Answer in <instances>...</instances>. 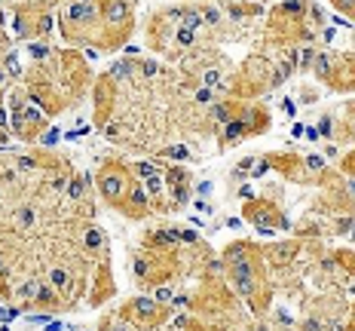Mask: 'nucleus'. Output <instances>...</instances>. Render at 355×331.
I'll return each mask as SVG.
<instances>
[{"label":"nucleus","instance_id":"obj_14","mask_svg":"<svg viewBox=\"0 0 355 331\" xmlns=\"http://www.w3.org/2000/svg\"><path fill=\"white\" fill-rule=\"evenodd\" d=\"M343 114H346V120H349V123H355V99H349L343 105Z\"/></svg>","mask_w":355,"mask_h":331},{"label":"nucleus","instance_id":"obj_1","mask_svg":"<svg viewBox=\"0 0 355 331\" xmlns=\"http://www.w3.org/2000/svg\"><path fill=\"white\" fill-rule=\"evenodd\" d=\"M98 16H101V28L95 49L114 53L129 40L132 28H135V6H132V0H98Z\"/></svg>","mask_w":355,"mask_h":331},{"label":"nucleus","instance_id":"obj_13","mask_svg":"<svg viewBox=\"0 0 355 331\" xmlns=\"http://www.w3.org/2000/svg\"><path fill=\"white\" fill-rule=\"evenodd\" d=\"M300 101H303V105L319 101V90H315V86H300Z\"/></svg>","mask_w":355,"mask_h":331},{"label":"nucleus","instance_id":"obj_11","mask_svg":"<svg viewBox=\"0 0 355 331\" xmlns=\"http://www.w3.org/2000/svg\"><path fill=\"white\" fill-rule=\"evenodd\" d=\"M319 132L331 142V135H334V114H322L319 117Z\"/></svg>","mask_w":355,"mask_h":331},{"label":"nucleus","instance_id":"obj_12","mask_svg":"<svg viewBox=\"0 0 355 331\" xmlns=\"http://www.w3.org/2000/svg\"><path fill=\"white\" fill-rule=\"evenodd\" d=\"M331 3H334L337 12H343V16L355 19V0H331Z\"/></svg>","mask_w":355,"mask_h":331},{"label":"nucleus","instance_id":"obj_6","mask_svg":"<svg viewBox=\"0 0 355 331\" xmlns=\"http://www.w3.org/2000/svg\"><path fill=\"white\" fill-rule=\"evenodd\" d=\"M92 99H95V129H105L116 114V99H120V83L110 74H101L92 83Z\"/></svg>","mask_w":355,"mask_h":331},{"label":"nucleus","instance_id":"obj_10","mask_svg":"<svg viewBox=\"0 0 355 331\" xmlns=\"http://www.w3.org/2000/svg\"><path fill=\"white\" fill-rule=\"evenodd\" d=\"M340 172H343V175H349V178H355V147H352V151H346L343 153V157H340Z\"/></svg>","mask_w":355,"mask_h":331},{"label":"nucleus","instance_id":"obj_4","mask_svg":"<svg viewBox=\"0 0 355 331\" xmlns=\"http://www.w3.org/2000/svg\"><path fill=\"white\" fill-rule=\"evenodd\" d=\"M242 218H245L251 227L263 230V233L288 230V218H285L282 205L272 200L270 194H263V196H251V200L242 205Z\"/></svg>","mask_w":355,"mask_h":331},{"label":"nucleus","instance_id":"obj_5","mask_svg":"<svg viewBox=\"0 0 355 331\" xmlns=\"http://www.w3.org/2000/svg\"><path fill=\"white\" fill-rule=\"evenodd\" d=\"M10 126L16 129V135L21 138V142H37V138H40V132L49 126V117L43 114L34 101H28L25 95H16V99H12Z\"/></svg>","mask_w":355,"mask_h":331},{"label":"nucleus","instance_id":"obj_2","mask_svg":"<svg viewBox=\"0 0 355 331\" xmlns=\"http://www.w3.org/2000/svg\"><path fill=\"white\" fill-rule=\"evenodd\" d=\"M138 181V175L132 172V166L125 163V160H116L110 157L105 163L98 166V172H95V187H98L101 200L105 205H110L114 212L125 209V203H129V194H132V184Z\"/></svg>","mask_w":355,"mask_h":331},{"label":"nucleus","instance_id":"obj_9","mask_svg":"<svg viewBox=\"0 0 355 331\" xmlns=\"http://www.w3.org/2000/svg\"><path fill=\"white\" fill-rule=\"evenodd\" d=\"M331 261H337V267L343 270V273L355 276V252H349V248H334Z\"/></svg>","mask_w":355,"mask_h":331},{"label":"nucleus","instance_id":"obj_15","mask_svg":"<svg viewBox=\"0 0 355 331\" xmlns=\"http://www.w3.org/2000/svg\"><path fill=\"white\" fill-rule=\"evenodd\" d=\"M352 291H355V289H352ZM349 313H352V316H349V322H346V325H343V328H340V331H355V307H352V310H349Z\"/></svg>","mask_w":355,"mask_h":331},{"label":"nucleus","instance_id":"obj_7","mask_svg":"<svg viewBox=\"0 0 355 331\" xmlns=\"http://www.w3.org/2000/svg\"><path fill=\"white\" fill-rule=\"evenodd\" d=\"M300 248V239H282L272 242V246H263V264L270 270H288L291 264H297Z\"/></svg>","mask_w":355,"mask_h":331},{"label":"nucleus","instance_id":"obj_3","mask_svg":"<svg viewBox=\"0 0 355 331\" xmlns=\"http://www.w3.org/2000/svg\"><path fill=\"white\" fill-rule=\"evenodd\" d=\"M120 316L138 331H153L172 319V310H168V304H162L157 298H132L120 307Z\"/></svg>","mask_w":355,"mask_h":331},{"label":"nucleus","instance_id":"obj_8","mask_svg":"<svg viewBox=\"0 0 355 331\" xmlns=\"http://www.w3.org/2000/svg\"><path fill=\"white\" fill-rule=\"evenodd\" d=\"M114 291H116V282H114V273H110V261H107V255H101L98 261H95V279H92L89 304L101 307L107 298H114Z\"/></svg>","mask_w":355,"mask_h":331}]
</instances>
